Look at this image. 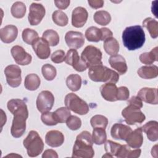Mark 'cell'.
<instances>
[{
  "label": "cell",
  "instance_id": "21",
  "mask_svg": "<svg viewBox=\"0 0 158 158\" xmlns=\"http://www.w3.org/2000/svg\"><path fill=\"white\" fill-rule=\"evenodd\" d=\"M18 29L16 26L7 25L0 30L1 40L5 43L13 42L17 37Z\"/></svg>",
  "mask_w": 158,
  "mask_h": 158
},
{
  "label": "cell",
  "instance_id": "17",
  "mask_svg": "<svg viewBox=\"0 0 158 158\" xmlns=\"http://www.w3.org/2000/svg\"><path fill=\"white\" fill-rule=\"evenodd\" d=\"M88 17L86 9L83 7L75 8L72 14V24L76 28H81L86 23Z\"/></svg>",
  "mask_w": 158,
  "mask_h": 158
},
{
  "label": "cell",
  "instance_id": "46",
  "mask_svg": "<svg viewBox=\"0 0 158 158\" xmlns=\"http://www.w3.org/2000/svg\"><path fill=\"white\" fill-rule=\"evenodd\" d=\"M128 104H132L135 106L139 108H142L143 107V102L141 99L138 96H132L128 101Z\"/></svg>",
  "mask_w": 158,
  "mask_h": 158
},
{
  "label": "cell",
  "instance_id": "40",
  "mask_svg": "<svg viewBox=\"0 0 158 158\" xmlns=\"http://www.w3.org/2000/svg\"><path fill=\"white\" fill-rule=\"evenodd\" d=\"M90 123L93 128H103L106 129L108 124V119L102 115H95L91 117Z\"/></svg>",
  "mask_w": 158,
  "mask_h": 158
},
{
  "label": "cell",
  "instance_id": "29",
  "mask_svg": "<svg viewBox=\"0 0 158 158\" xmlns=\"http://www.w3.org/2000/svg\"><path fill=\"white\" fill-rule=\"evenodd\" d=\"M143 26L147 28L152 38H156L158 36V22L156 20L148 17L143 22Z\"/></svg>",
  "mask_w": 158,
  "mask_h": 158
},
{
  "label": "cell",
  "instance_id": "37",
  "mask_svg": "<svg viewBox=\"0 0 158 158\" xmlns=\"http://www.w3.org/2000/svg\"><path fill=\"white\" fill-rule=\"evenodd\" d=\"M52 19L54 23L60 27L67 25L69 21V19L66 14L60 10H56L52 13Z\"/></svg>",
  "mask_w": 158,
  "mask_h": 158
},
{
  "label": "cell",
  "instance_id": "13",
  "mask_svg": "<svg viewBox=\"0 0 158 158\" xmlns=\"http://www.w3.org/2000/svg\"><path fill=\"white\" fill-rule=\"evenodd\" d=\"M44 7L39 3H32L30 6L28 19L31 25H38L45 15Z\"/></svg>",
  "mask_w": 158,
  "mask_h": 158
},
{
  "label": "cell",
  "instance_id": "11",
  "mask_svg": "<svg viewBox=\"0 0 158 158\" xmlns=\"http://www.w3.org/2000/svg\"><path fill=\"white\" fill-rule=\"evenodd\" d=\"M21 69L16 65H9L4 69V74L7 84L12 87H18L22 81Z\"/></svg>",
  "mask_w": 158,
  "mask_h": 158
},
{
  "label": "cell",
  "instance_id": "34",
  "mask_svg": "<svg viewBox=\"0 0 158 158\" xmlns=\"http://www.w3.org/2000/svg\"><path fill=\"white\" fill-rule=\"evenodd\" d=\"M94 22L100 25H107L111 20L110 14L106 10L96 11L93 16Z\"/></svg>",
  "mask_w": 158,
  "mask_h": 158
},
{
  "label": "cell",
  "instance_id": "35",
  "mask_svg": "<svg viewBox=\"0 0 158 158\" xmlns=\"http://www.w3.org/2000/svg\"><path fill=\"white\" fill-rule=\"evenodd\" d=\"M51 46H55L59 42V36L57 31L52 29H48L43 33V37Z\"/></svg>",
  "mask_w": 158,
  "mask_h": 158
},
{
  "label": "cell",
  "instance_id": "50",
  "mask_svg": "<svg viewBox=\"0 0 158 158\" xmlns=\"http://www.w3.org/2000/svg\"><path fill=\"white\" fill-rule=\"evenodd\" d=\"M157 145H155L154 147H152V149L151 150V154L153 157H154V154H156V156H157Z\"/></svg>",
  "mask_w": 158,
  "mask_h": 158
},
{
  "label": "cell",
  "instance_id": "18",
  "mask_svg": "<svg viewBox=\"0 0 158 158\" xmlns=\"http://www.w3.org/2000/svg\"><path fill=\"white\" fill-rule=\"evenodd\" d=\"M139 97L142 101L151 104H157L158 96L157 88H143L138 93Z\"/></svg>",
  "mask_w": 158,
  "mask_h": 158
},
{
  "label": "cell",
  "instance_id": "5",
  "mask_svg": "<svg viewBox=\"0 0 158 158\" xmlns=\"http://www.w3.org/2000/svg\"><path fill=\"white\" fill-rule=\"evenodd\" d=\"M23 146L27 149V154L31 157L40 155L44 148V143L36 131L31 130L23 141Z\"/></svg>",
  "mask_w": 158,
  "mask_h": 158
},
{
  "label": "cell",
  "instance_id": "2",
  "mask_svg": "<svg viewBox=\"0 0 158 158\" xmlns=\"http://www.w3.org/2000/svg\"><path fill=\"white\" fill-rule=\"evenodd\" d=\"M122 41L124 46L130 51L141 48L145 42V33L139 25L127 27L122 33Z\"/></svg>",
  "mask_w": 158,
  "mask_h": 158
},
{
  "label": "cell",
  "instance_id": "20",
  "mask_svg": "<svg viewBox=\"0 0 158 158\" xmlns=\"http://www.w3.org/2000/svg\"><path fill=\"white\" fill-rule=\"evenodd\" d=\"M100 92L102 98L110 102L117 101V87L115 83H106L100 87Z\"/></svg>",
  "mask_w": 158,
  "mask_h": 158
},
{
  "label": "cell",
  "instance_id": "9",
  "mask_svg": "<svg viewBox=\"0 0 158 158\" xmlns=\"http://www.w3.org/2000/svg\"><path fill=\"white\" fill-rule=\"evenodd\" d=\"M85 37L88 41L98 42L104 41L108 38L112 37V32L107 28H98L96 27H90L85 31Z\"/></svg>",
  "mask_w": 158,
  "mask_h": 158
},
{
  "label": "cell",
  "instance_id": "32",
  "mask_svg": "<svg viewBox=\"0 0 158 158\" xmlns=\"http://www.w3.org/2000/svg\"><path fill=\"white\" fill-rule=\"evenodd\" d=\"M157 47L156 46L149 52L142 53L139 56V60L143 64L146 65H151L153 64L154 62L157 61Z\"/></svg>",
  "mask_w": 158,
  "mask_h": 158
},
{
  "label": "cell",
  "instance_id": "24",
  "mask_svg": "<svg viewBox=\"0 0 158 158\" xmlns=\"http://www.w3.org/2000/svg\"><path fill=\"white\" fill-rule=\"evenodd\" d=\"M109 62L112 68L116 70L120 75L125 74L128 69L125 58L118 54L111 56L109 59Z\"/></svg>",
  "mask_w": 158,
  "mask_h": 158
},
{
  "label": "cell",
  "instance_id": "6",
  "mask_svg": "<svg viewBox=\"0 0 158 158\" xmlns=\"http://www.w3.org/2000/svg\"><path fill=\"white\" fill-rule=\"evenodd\" d=\"M64 102L67 108L79 115L86 114L89 109L88 104L73 93L65 96Z\"/></svg>",
  "mask_w": 158,
  "mask_h": 158
},
{
  "label": "cell",
  "instance_id": "19",
  "mask_svg": "<svg viewBox=\"0 0 158 158\" xmlns=\"http://www.w3.org/2000/svg\"><path fill=\"white\" fill-rule=\"evenodd\" d=\"M131 131V128L128 125L116 123L114 124L111 128L110 135L114 139L125 141Z\"/></svg>",
  "mask_w": 158,
  "mask_h": 158
},
{
  "label": "cell",
  "instance_id": "49",
  "mask_svg": "<svg viewBox=\"0 0 158 158\" xmlns=\"http://www.w3.org/2000/svg\"><path fill=\"white\" fill-rule=\"evenodd\" d=\"M42 157L43 158H48V157L57 158L58 155L54 150H53V149H47L43 152V154L42 155Z\"/></svg>",
  "mask_w": 158,
  "mask_h": 158
},
{
  "label": "cell",
  "instance_id": "15",
  "mask_svg": "<svg viewBox=\"0 0 158 158\" xmlns=\"http://www.w3.org/2000/svg\"><path fill=\"white\" fill-rule=\"evenodd\" d=\"M65 41L67 46L71 49H78L85 43L83 35L79 31H69L65 35Z\"/></svg>",
  "mask_w": 158,
  "mask_h": 158
},
{
  "label": "cell",
  "instance_id": "42",
  "mask_svg": "<svg viewBox=\"0 0 158 158\" xmlns=\"http://www.w3.org/2000/svg\"><path fill=\"white\" fill-rule=\"evenodd\" d=\"M67 126L71 130H77L81 126V120L75 115H70L66 121Z\"/></svg>",
  "mask_w": 158,
  "mask_h": 158
},
{
  "label": "cell",
  "instance_id": "14",
  "mask_svg": "<svg viewBox=\"0 0 158 158\" xmlns=\"http://www.w3.org/2000/svg\"><path fill=\"white\" fill-rule=\"evenodd\" d=\"M15 62L20 65H27L31 63L32 57L20 46H14L10 50Z\"/></svg>",
  "mask_w": 158,
  "mask_h": 158
},
{
  "label": "cell",
  "instance_id": "31",
  "mask_svg": "<svg viewBox=\"0 0 158 158\" xmlns=\"http://www.w3.org/2000/svg\"><path fill=\"white\" fill-rule=\"evenodd\" d=\"M93 142L97 145H101L104 144L107 139V135L104 128H93L92 133Z\"/></svg>",
  "mask_w": 158,
  "mask_h": 158
},
{
  "label": "cell",
  "instance_id": "43",
  "mask_svg": "<svg viewBox=\"0 0 158 158\" xmlns=\"http://www.w3.org/2000/svg\"><path fill=\"white\" fill-rule=\"evenodd\" d=\"M41 121L46 125L48 126H53L57 125L58 123L55 119L53 112H51L49 111L43 112L41 116Z\"/></svg>",
  "mask_w": 158,
  "mask_h": 158
},
{
  "label": "cell",
  "instance_id": "39",
  "mask_svg": "<svg viewBox=\"0 0 158 158\" xmlns=\"http://www.w3.org/2000/svg\"><path fill=\"white\" fill-rule=\"evenodd\" d=\"M41 72L43 77L48 81H52L56 76V69L52 65L46 64L42 66Z\"/></svg>",
  "mask_w": 158,
  "mask_h": 158
},
{
  "label": "cell",
  "instance_id": "27",
  "mask_svg": "<svg viewBox=\"0 0 158 158\" xmlns=\"http://www.w3.org/2000/svg\"><path fill=\"white\" fill-rule=\"evenodd\" d=\"M103 47L106 52L110 56L117 54L119 51L120 48L118 42L113 37H110L105 40L104 41Z\"/></svg>",
  "mask_w": 158,
  "mask_h": 158
},
{
  "label": "cell",
  "instance_id": "4",
  "mask_svg": "<svg viewBox=\"0 0 158 158\" xmlns=\"http://www.w3.org/2000/svg\"><path fill=\"white\" fill-rule=\"evenodd\" d=\"M88 76L95 82H107L116 83L119 79L118 74L114 70L102 65L89 69Z\"/></svg>",
  "mask_w": 158,
  "mask_h": 158
},
{
  "label": "cell",
  "instance_id": "7",
  "mask_svg": "<svg viewBox=\"0 0 158 158\" xmlns=\"http://www.w3.org/2000/svg\"><path fill=\"white\" fill-rule=\"evenodd\" d=\"M81 59L89 69L102 65V52L94 46H87L81 54Z\"/></svg>",
  "mask_w": 158,
  "mask_h": 158
},
{
  "label": "cell",
  "instance_id": "44",
  "mask_svg": "<svg viewBox=\"0 0 158 158\" xmlns=\"http://www.w3.org/2000/svg\"><path fill=\"white\" fill-rule=\"evenodd\" d=\"M65 54L63 50H57L54 52L51 56V59L52 62L56 64L62 63L65 61Z\"/></svg>",
  "mask_w": 158,
  "mask_h": 158
},
{
  "label": "cell",
  "instance_id": "41",
  "mask_svg": "<svg viewBox=\"0 0 158 158\" xmlns=\"http://www.w3.org/2000/svg\"><path fill=\"white\" fill-rule=\"evenodd\" d=\"M104 144V148L106 153L111 156H117L122 144L110 140L106 141Z\"/></svg>",
  "mask_w": 158,
  "mask_h": 158
},
{
  "label": "cell",
  "instance_id": "30",
  "mask_svg": "<svg viewBox=\"0 0 158 158\" xmlns=\"http://www.w3.org/2000/svg\"><path fill=\"white\" fill-rule=\"evenodd\" d=\"M65 83L71 91H77L81 88V78L78 74H71L67 77Z\"/></svg>",
  "mask_w": 158,
  "mask_h": 158
},
{
  "label": "cell",
  "instance_id": "23",
  "mask_svg": "<svg viewBox=\"0 0 158 158\" xmlns=\"http://www.w3.org/2000/svg\"><path fill=\"white\" fill-rule=\"evenodd\" d=\"M143 130L141 128H138L128 135L125 139L127 145L132 148H139L143 143Z\"/></svg>",
  "mask_w": 158,
  "mask_h": 158
},
{
  "label": "cell",
  "instance_id": "16",
  "mask_svg": "<svg viewBox=\"0 0 158 158\" xmlns=\"http://www.w3.org/2000/svg\"><path fill=\"white\" fill-rule=\"evenodd\" d=\"M32 48L38 58L46 59L49 57L51 54L49 44L43 38L36 40L32 44Z\"/></svg>",
  "mask_w": 158,
  "mask_h": 158
},
{
  "label": "cell",
  "instance_id": "45",
  "mask_svg": "<svg viewBox=\"0 0 158 158\" xmlns=\"http://www.w3.org/2000/svg\"><path fill=\"white\" fill-rule=\"evenodd\" d=\"M130 91L126 86H120L117 88V100L125 101L129 98Z\"/></svg>",
  "mask_w": 158,
  "mask_h": 158
},
{
  "label": "cell",
  "instance_id": "28",
  "mask_svg": "<svg viewBox=\"0 0 158 158\" xmlns=\"http://www.w3.org/2000/svg\"><path fill=\"white\" fill-rule=\"evenodd\" d=\"M41 83V80L38 75L30 73L26 76L24 81L25 88L30 91H35L38 88Z\"/></svg>",
  "mask_w": 158,
  "mask_h": 158
},
{
  "label": "cell",
  "instance_id": "26",
  "mask_svg": "<svg viewBox=\"0 0 158 158\" xmlns=\"http://www.w3.org/2000/svg\"><path fill=\"white\" fill-rule=\"evenodd\" d=\"M137 73L138 75L144 79L154 78L158 75V67L155 65H146L140 67Z\"/></svg>",
  "mask_w": 158,
  "mask_h": 158
},
{
  "label": "cell",
  "instance_id": "10",
  "mask_svg": "<svg viewBox=\"0 0 158 158\" xmlns=\"http://www.w3.org/2000/svg\"><path fill=\"white\" fill-rule=\"evenodd\" d=\"M54 103V95L51 91L48 90L40 92L36 101L37 109L41 113L49 111L52 109Z\"/></svg>",
  "mask_w": 158,
  "mask_h": 158
},
{
  "label": "cell",
  "instance_id": "47",
  "mask_svg": "<svg viewBox=\"0 0 158 158\" xmlns=\"http://www.w3.org/2000/svg\"><path fill=\"white\" fill-rule=\"evenodd\" d=\"M90 7L93 9H99L103 6L104 1L102 0H89L88 1Z\"/></svg>",
  "mask_w": 158,
  "mask_h": 158
},
{
  "label": "cell",
  "instance_id": "25",
  "mask_svg": "<svg viewBox=\"0 0 158 158\" xmlns=\"http://www.w3.org/2000/svg\"><path fill=\"white\" fill-rule=\"evenodd\" d=\"M142 130L146 134L151 141H156L158 139V123L152 120L147 122L141 127Z\"/></svg>",
  "mask_w": 158,
  "mask_h": 158
},
{
  "label": "cell",
  "instance_id": "22",
  "mask_svg": "<svg viewBox=\"0 0 158 158\" xmlns=\"http://www.w3.org/2000/svg\"><path fill=\"white\" fill-rule=\"evenodd\" d=\"M45 142L51 147H59L64 142V136L58 130H51L45 136Z\"/></svg>",
  "mask_w": 158,
  "mask_h": 158
},
{
  "label": "cell",
  "instance_id": "12",
  "mask_svg": "<svg viewBox=\"0 0 158 158\" xmlns=\"http://www.w3.org/2000/svg\"><path fill=\"white\" fill-rule=\"evenodd\" d=\"M65 62L77 72H83L88 68L85 63L80 59L77 51L75 49H71L67 51Z\"/></svg>",
  "mask_w": 158,
  "mask_h": 158
},
{
  "label": "cell",
  "instance_id": "33",
  "mask_svg": "<svg viewBox=\"0 0 158 158\" xmlns=\"http://www.w3.org/2000/svg\"><path fill=\"white\" fill-rule=\"evenodd\" d=\"M10 12L14 17L16 19H22L25 14L26 6L22 2H15L11 7Z\"/></svg>",
  "mask_w": 158,
  "mask_h": 158
},
{
  "label": "cell",
  "instance_id": "3",
  "mask_svg": "<svg viewBox=\"0 0 158 158\" xmlns=\"http://www.w3.org/2000/svg\"><path fill=\"white\" fill-rule=\"evenodd\" d=\"M93 140L90 133L83 131L77 135L73 148L72 157L92 158L94 155Z\"/></svg>",
  "mask_w": 158,
  "mask_h": 158
},
{
  "label": "cell",
  "instance_id": "38",
  "mask_svg": "<svg viewBox=\"0 0 158 158\" xmlns=\"http://www.w3.org/2000/svg\"><path fill=\"white\" fill-rule=\"evenodd\" d=\"M53 114L57 123L66 122L68 118L71 115L70 110L64 107L57 109L55 112H53Z\"/></svg>",
  "mask_w": 158,
  "mask_h": 158
},
{
  "label": "cell",
  "instance_id": "48",
  "mask_svg": "<svg viewBox=\"0 0 158 158\" xmlns=\"http://www.w3.org/2000/svg\"><path fill=\"white\" fill-rule=\"evenodd\" d=\"M70 1L65 0V1H54V3L56 6L59 9H65L68 7L70 4Z\"/></svg>",
  "mask_w": 158,
  "mask_h": 158
},
{
  "label": "cell",
  "instance_id": "1",
  "mask_svg": "<svg viewBox=\"0 0 158 158\" xmlns=\"http://www.w3.org/2000/svg\"><path fill=\"white\" fill-rule=\"evenodd\" d=\"M8 110L14 115L10 133L13 137H21L26 129V120L28 110L26 103L20 99H12L7 104Z\"/></svg>",
  "mask_w": 158,
  "mask_h": 158
},
{
  "label": "cell",
  "instance_id": "8",
  "mask_svg": "<svg viewBox=\"0 0 158 158\" xmlns=\"http://www.w3.org/2000/svg\"><path fill=\"white\" fill-rule=\"evenodd\" d=\"M122 115L125 118V122L128 125H134L137 123H141L146 119V117L140 108L132 104H128L122 110Z\"/></svg>",
  "mask_w": 158,
  "mask_h": 158
},
{
  "label": "cell",
  "instance_id": "36",
  "mask_svg": "<svg viewBox=\"0 0 158 158\" xmlns=\"http://www.w3.org/2000/svg\"><path fill=\"white\" fill-rule=\"evenodd\" d=\"M22 36L23 41L28 44H33V43L39 38L38 33L31 28H25L23 30Z\"/></svg>",
  "mask_w": 158,
  "mask_h": 158
}]
</instances>
